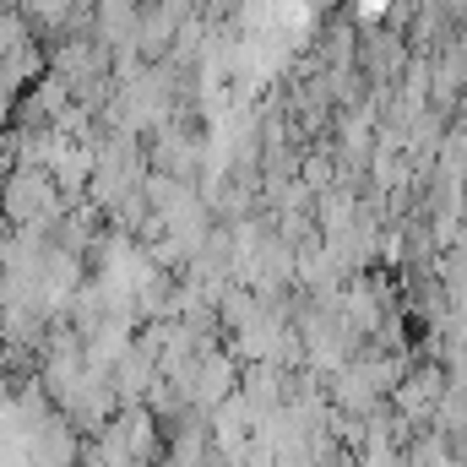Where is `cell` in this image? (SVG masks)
Masks as SVG:
<instances>
[{
	"label": "cell",
	"instance_id": "1",
	"mask_svg": "<svg viewBox=\"0 0 467 467\" xmlns=\"http://www.w3.org/2000/svg\"><path fill=\"white\" fill-rule=\"evenodd\" d=\"M60 213H66V196L49 180V169H38V163H11L5 169V180H0V223L11 234L49 239Z\"/></svg>",
	"mask_w": 467,
	"mask_h": 467
},
{
	"label": "cell",
	"instance_id": "2",
	"mask_svg": "<svg viewBox=\"0 0 467 467\" xmlns=\"http://www.w3.org/2000/svg\"><path fill=\"white\" fill-rule=\"evenodd\" d=\"M207 147H213V130H207L202 115H169L163 125H152L141 136L147 174H163V180H180V185H196L202 180Z\"/></svg>",
	"mask_w": 467,
	"mask_h": 467
},
{
	"label": "cell",
	"instance_id": "3",
	"mask_svg": "<svg viewBox=\"0 0 467 467\" xmlns=\"http://www.w3.org/2000/svg\"><path fill=\"white\" fill-rule=\"evenodd\" d=\"M446 391H451L446 364H441V358H430V353H413V358H408V369H402V380L391 386L386 408H391L408 430H430V419H435V408L446 402Z\"/></svg>",
	"mask_w": 467,
	"mask_h": 467
},
{
	"label": "cell",
	"instance_id": "4",
	"mask_svg": "<svg viewBox=\"0 0 467 467\" xmlns=\"http://www.w3.org/2000/svg\"><path fill=\"white\" fill-rule=\"evenodd\" d=\"M234 391H239V358L223 348V337L218 343H207V348L196 353V369H191V380H185V408L191 413H213V408H223Z\"/></svg>",
	"mask_w": 467,
	"mask_h": 467
},
{
	"label": "cell",
	"instance_id": "5",
	"mask_svg": "<svg viewBox=\"0 0 467 467\" xmlns=\"http://www.w3.org/2000/svg\"><path fill=\"white\" fill-rule=\"evenodd\" d=\"M408 38L402 33H391V27H380V22H369V27H358V77L369 82V88H391L402 71H408Z\"/></svg>",
	"mask_w": 467,
	"mask_h": 467
},
{
	"label": "cell",
	"instance_id": "6",
	"mask_svg": "<svg viewBox=\"0 0 467 467\" xmlns=\"http://www.w3.org/2000/svg\"><path fill=\"white\" fill-rule=\"evenodd\" d=\"M402 462H408V467H462L457 457H451V446H446L441 435H430V430H419V435L408 441Z\"/></svg>",
	"mask_w": 467,
	"mask_h": 467
},
{
	"label": "cell",
	"instance_id": "7",
	"mask_svg": "<svg viewBox=\"0 0 467 467\" xmlns=\"http://www.w3.org/2000/svg\"><path fill=\"white\" fill-rule=\"evenodd\" d=\"M16 99H22V93H11V88L0 82V136H5V130H11V119H16Z\"/></svg>",
	"mask_w": 467,
	"mask_h": 467
}]
</instances>
